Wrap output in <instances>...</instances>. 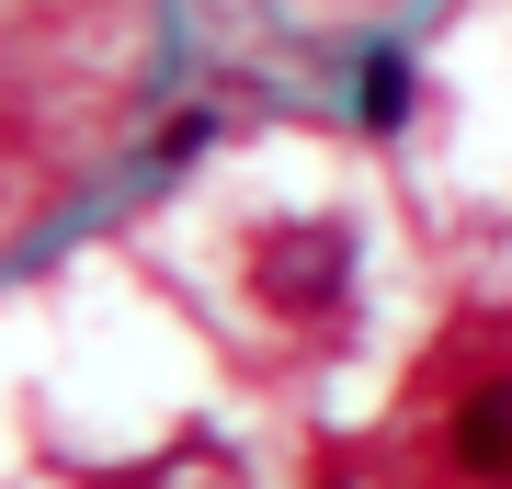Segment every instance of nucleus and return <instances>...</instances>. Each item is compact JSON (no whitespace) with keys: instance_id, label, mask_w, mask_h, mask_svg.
I'll return each mask as SVG.
<instances>
[{"instance_id":"2","label":"nucleus","mask_w":512,"mask_h":489,"mask_svg":"<svg viewBox=\"0 0 512 489\" xmlns=\"http://www.w3.org/2000/svg\"><path fill=\"white\" fill-rule=\"evenodd\" d=\"M456 467L478 478V489H512V376H490V387H467V410H456Z\"/></svg>"},{"instance_id":"3","label":"nucleus","mask_w":512,"mask_h":489,"mask_svg":"<svg viewBox=\"0 0 512 489\" xmlns=\"http://www.w3.org/2000/svg\"><path fill=\"white\" fill-rule=\"evenodd\" d=\"M399 103H410V69L376 57V69H365V126H399Z\"/></svg>"},{"instance_id":"1","label":"nucleus","mask_w":512,"mask_h":489,"mask_svg":"<svg viewBox=\"0 0 512 489\" xmlns=\"http://www.w3.org/2000/svg\"><path fill=\"white\" fill-rule=\"evenodd\" d=\"M342 273H353V239H330V228H285V239H262V296L296 319H319L330 296H342Z\"/></svg>"},{"instance_id":"4","label":"nucleus","mask_w":512,"mask_h":489,"mask_svg":"<svg viewBox=\"0 0 512 489\" xmlns=\"http://www.w3.org/2000/svg\"><path fill=\"white\" fill-rule=\"evenodd\" d=\"M194 148H205V114H171V126H160V137H148V160H160V171H183V160H194Z\"/></svg>"}]
</instances>
